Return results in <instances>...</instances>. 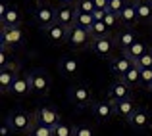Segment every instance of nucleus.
<instances>
[{
    "label": "nucleus",
    "instance_id": "20",
    "mask_svg": "<svg viewBox=\"0 0 152 136\" xmlns=\"http://www.w3.org/2000/svg\"><path fill=\"white\" fill-rule=\"evenodd\" d=\"M114 41H115V46L118 48L125 50V48H129L131 44H135L139 41V35L135 33V29H123L114 37Z\"/></svg>",
    "mask_w": 152,
    "mask_h": 136
},
{
    "label": "nucleus",
    "instance_id": "37",
    "mask_svg": "<svg viewBox=\"0 0 152 136\" xmlns=\"http://www.w3.org/2000/svg\"><path fill=\"white\" fill-rule=\"evenodd\" d=\"M106 12L108 10H94V21H104V17H106Z\"/></svg>",
    "mask_w": 152,
    "mask_h": 136
},
{
    "label": "nucleus",
    "instance_id": "25",
    "mask_svg": "<svg viewBox=\"0 0 152 136\" xmlns=\"http://www.w3.org/2000/svg\"><path fill=\"white\" fill-rule=\"evenodd\" d=\"M91 35H93V38H98V37H112V35H110V27H108L104 21H94V25L91 27Z\"/></svg>",
    "mask_w": 152,
    "mask_h": 136
},
{
    "label": "nucleus",
    "instance_id": "43",
    "mask_svg": "<svg viewBox=\"0 0 152 136\" xmlns=\"http://www.w3.org/2000/svg\"><path fill=\"white\" fill-rule=\"evenodd\" d=\"M133 2H137V0H133Z\"/></svg>",
    "mask_w": 152,
    "mask_h": 136
},
{
    "label": "nucleus",
    "instance_id": "4",
    "mask_svg": "<svg viewBox=\"0 0 152 136\" xmlns=\"http://www.w3.org/2000/svg\"><path fill=\"white\" fill-rule=\"evenodd\" d=\"M27 79H29V85H31V92L37 96H46L52 88V82L50 77L45 69H33L29 73H25Z\"/></svg>",
    "mask_w": 152,
    "mask_h": 136
},
{
    "label": "nucleus",
    "instance_id": "10",
    "mask_svg": "<svg viewBox=\"0 0 152 136\" xmlns=\"http://www.w3.org/2000/svg\"><path fill=\"white\" fill-rule=\"evenodd\" d=\"M33 19L41 29H46V27L54 25L56 23L54 8L48 6V4H37V8L33 10Z\"/></svg>",
    "mask_w": 152,
    "mask_h": 136
},
{
    "label": "nucleus",
    "instance_id": "7",
    "mask_svg": "<svg viewBox=\"0 0 152 136\" xmlns=\"http://www.w3.org/2000/svg\"><path fill=\"white\" fill-rule=\"evenodd\" d=\"M58 71L64 79H73L81 73V61H79V58L73 56V54L62 56L60 61H58Z\"/></svg>",
    "mask_w": 152,
    "mask_h": 136
},
{
    "label": "nucleus",
    "instance_id": "34",
    "mask_svg": "<svg viewBox=\"0 0 152 136\" xmlns=\"http://www.w3.org/2000/svg\"><path fill=\"white\" fill-rule=\"evenodd\" d=\"M104 23H106V25H108V27L112 29L114 25H118V23H119V15L108 10V12H106V17H104Z\"/></svg>",
    "mask_w": 152,
    "mask_h": 136
},
{
    "label": "nucleus",
    "instance_id": "27",
    "mask_svg": "<svg viewBox=\"0 0 152 136\" xmlns=\"http://www.w3.org/2000/svg\"><path fill=\"white\" fill-rule=\"evenodd\" d=\"M29 136H54V130H52L50 127L41 125V123L35 121V125H33V129H31Z\"/></svg>",
    "mask_w": 152,
    "mask_h": 136
},
{
    "label": "nucleus",
    "instance_id": "22",
    "mask_svg": "<svg viewBox=\"0 0 152 136\" xmlns=\"http://www.w3.org/2000/svg\"><path fill=\"white\" fill-rule=\"evenodd\" d=\"M150 48L146 46V42H142V41H137L135 44H131L129 48H125V50H121V54L123 56H127L129 59H133V61H137L139 58H141L142 54H146Z\"/></svg>",
    "mask_w": 152,
    "mask_h": 136
},
{
    "label": "nucleus",
    "instance_id": "19",
    "mask_svg": "<svg viewBox=\"0 0 152 136\" xmlns=\"http://www.w3.org/2000/svg\"><path fill=\"white\" fill-rule=\"evenodd\" d=\"M29 92H31V85H29L27 75H18L15 81H14V85H12L10 90H8V94L15 96V98H25Z\"/></svg>",
    "mask_w": 152,
    "mask_h": 136
},
{
    "label": "nucleus",
    "instance_id": "38",
    "mask_svg": "<svg viewBox=\"0 0 152 136\" xmlns=\"http://www.w3.org/2000/svg\"><path fill=\"white\" fill-rule=\"evenodd\" d=\"M10 130H12V129H10V125H8L6 121L0 125V136H10Z\"/></svg>",
    "mask_w": 152,
    "mask_h": 136
},
{
    "label": "nucleus",
    "instance_id": "6",
    "mask_svg": "<svg viewBox=\"0 0 152 136\" xmlns=\"http://www.w3.org/2000/svg\"><path fill=\"white\" fill-rule=\"evenodd\" d=\"M91 111H93L94 119L98 123H108L110 119L115 117V107L112 100H94V103L91 106Z\"/></svg>",
    "mask_w": 152,
    "mask_h": 136
},
{
    "label": "nucleus",
    "instance_id": "30",
    "mask_svg": "<svg viewBox=\"0 0 152 136\" xmlns=\"http://www.w3.org/2000/svg\"><path fill=\"white\" fill-rule=\"evenodd\" d=\"M52 130H54V136H73V127L67 123H58Z\"/></svg>",
    "mask_w": 152,
    "mask_h": 136
},
{
    "label": "nucleus",
    "instance_id": "24",
    "mask_svg": "<svg viewBox=\"0 0 152 136\" xmlns=\"http://www.w3.org/2000/svg\"><path fill=\"white\" fill-rule=\"evenodd\" d=\"M121 81L125 82V85H129L131 88H139V86H142V85H141V67L133 65V67H131V69L121 77Z\"/></svg>",
    "mask_w": 152,
    "mask_h": 136
},
{
    "label": "nucleus",
    "instance_id": "12",
    "mask_svg": "<svg viewBox=\"0 0 152 136\" xmlns=\"http://www.w3.org/2000/svg\"><path fill=\"white\" fill-rule=\"evenodd\" d=\"M129 125L133 127L135 130H139V132L148 130L150 127H152V115H150V111L146 109V107H137V111L133 113Z\"/></svg>",
    "mask_w": 152,
    "mask_h": 136
},
{
    "label": "nucleus",
    "instance_id": "13",
    "mask_svg": "<svg viewBox=\"0 0 152 136\" xmlns=\"http://www.w3.org/2000/svg\"><path fill=\"white\" fill-rule=\"evenodd\" d=\"M42 33H45L46 41L52 42V44H56V46L66 44V42H67V27L60 25V23H54V25L42 29Z\"/></svg>",
    "mask_w": 152,
    "mask_h": 136
},
{
    "label": "nucleus",
    "instance_id": "5",
    "mask_svg": "<svg viewBox=\"0 0 152 136\" xmlns=\"http://www.w3.org/2000/svg\"><path fill=\"white\" fill-rule=\"evenodd\" d=\"M25 44V35H23L21 27H2L0 31V48H18Z\"/></svg>",
    "mask_w": 152,
    "mask_h": 136
},
{
    "label": "nucleus",
    "instance_id": "31",
    "mask_svg": "<svg viewBox=\"0 0 152 136\" xmlns=\"http://www.w3.org/2000/svg\"><path fill=\"white\" fill-rule=\"evenodd\" d=\"M141 85L146 90L152 88V69H141Z\"/></svg>",
    "mask_w": 152,
    "mask_h": 136
},
{
    "label": "nucleus",
    "instance_id": "11",
    "mask_svg": "<svg viewBox=\"0 0 152 136\" xmlns=\"http://www.w3.org/2000/svg\"><path fill=\"white\" fill-rule=\"evenodd\" d=\"M106 96H108V100H112V102H119V100H133V88H131L129 85H125L121 79H118V81H114L110 86H108Z\"/></svg>",
    "mask_w": 152,
    "mask_h": 136
},
{
    "label": "nucleus",
    "instance_id": "17",
    "mask_svg": "<svg viewBox=\"0 0 152 136\" xmlns=\"http://www.w3.org/2000/svg\"><path fill=\"white\" fill-rule=\"evenodd\" d=\"M114 107H115V117L121 119V121L129 123L133 113L137 111V106L133 103V100H119V102H114Z\"/></svg>",
    "mask_w": 152,
    "mask_h": 136
},
{
    "label": "nucleus",
    "instance_id": "18",
    "mask_svg": "<svg viewBox=\"0 0 152 136\" xmlns=\"http://www.w3.org/2000/svg\"><path fill=\"white\" fill-rule=\"evenodd\" d=\"M119 23H121L125 29H133V27L139 23V15H137L135 2H129L121 12H119Z\"/></svg>",
    "mask_w": 152,
    "mask_h": 136
},
{
    "label": "nucleus",
    "instance_id": "21",
    "mask_svg": "<svg viewBox=\"0 0 152 136\" xmlns=\"http://www.w3.org/2000/svg\"><path fill=\"white\" fill-rule=\"evenodd\" d=\"M135 8H137L139 23H150L152 25V4L148 0H137Z\"/></svg>",
    "mask_w": 152,
    "mask_h": 136
},
{
    "label": "nucleus",
    "instance_id": "9",
    "mask_svg": "<svg viewBox=\"0 0 152 136\" xmlns=\"http://www.w3.org/2000/svg\"><path fill=\"white\" fill-rule=\"evenodd\" d=\"M33 115H35V121H37V123L46 125V127H50V129H54L58 123H62V115H60V111L56 109V107H50V106L39 107Z\"/></svg>",
    "mask_w": 152,
    "mask_h": 136
},
{
    "label": "nucleus",
    "instance_id": "39",
    "mask_svg": "<svg viewBox=\"0 0 152 136\" xmlns=\"http://www.w3.org/2000/svg\"><path fill=\"white\" fill-rule=\"evenodd\" d=\"M8 8H10V4H6V2H0V17H4V15H6Z\"/></svg>",
    "mask_w": 152,
    "mask_h": 136
},
{
    "label": "nucleus",
    "instance_id": "35",
    "mask_svg": "<svg viewBox=\"0 0 152 136\" xmlns=\"http://www.w3.org/2000/svg\"><path fill=\"white\" fill-rule=\"evenodd\" d=\"M94 2V10H108L110 0H93Z\"/></svg>",
    "mask_w": 152,
    "mask_h": 136
},
{
    "label": "nucleus",
    "instance_id": "3",
    "mask_svg": "<svg viewBox=\"0 0 152 136\" xmlns=\"http://www.w3.org/2000/svg\"><path fill=\"white\" fill-rule=\"evenodd\" d=\"M91 42H93V35H91L89 29L77 25V23L67 27V44L71 48H75V50L91 48Z\"/></svg>",
    "mask_w": 152,
    "mask_h": 136
},
{
    "label": "nucleus",
    "instance_id": "28",
    "mask_svg": "<svg viewBox=\"0 0 152 136\" xmlns=\"http://www.w3.org/2000/svg\"><path fill=\"white\" fill-rule=\"evenodd\" d=\"M77 12H85V14H94V2L93 0H77L73 4Z\"/></svg>",
    "mask_w": 152,
    "mask_h": 136
},
{
    "label": "nucleus",
    "instance_id": "26",
    "mask_svg": "<svg viewBox=\"0 0 152 136\" xmlns=\"http://www.w3.org/2000/svg\"><path fill=\"white\" fill-rule=\"evenodd\" d=\"M75 23L91 31V27L94 25V15L93 14H85V12H77V15H75Z\"/></svg>",
    "mask_w": 152,
    "mask_h": 136
},
{
    "label": "nucleus",
    "instance_id": "15",
    "mask_svg": "<svg viewBox=\"0 0 152 136\" xmlns=\"http://www.w3.org/2000/svg\"><path fill=\"white\" fill-rule=\"evenodd\" d=\"M133 65H135V61L129 59L127 56H123V54L114 56V58L110 59V71H112V75H115L118 79H121Z\"/></svg>",
    "mask_w": 152,
    "mask_h": 136
},
{
    "label": "nucleus",
    "instance_id": "33",
    "mask_svg": "<svg viewBox=\"0 0 152 136\" xmlns=\"http://www.w3.org/2000/svg\"><path fill=\"white\" fill-rule=\"evenodd\" d=\"M127 4H129V2H127V0H110V6H108V10H110V12H114V14H118V15H119V12H121L123 8L127 6Z\"/></svg>",
    "mask_w": 152,
    "mask_h": 136
},
{
    "label": "nucleus",
    "instance_id": "2",
    "mask_svg": "<svg viewBox=\"0 0 152 136\" xmlns=\"http://www.w3.org/2000/svg\"><path fill=\"white\" fill-rule=\"evenodd\" d=\"M6 123L10 125V129L14 130V132L29 134L31 129H33V125H35V115L18 109V111H12L10 115H6Z\"/></svg>",
    "mask_w": 152,
    "mask_h": 136
},
{
    "label": "nucleus",
    "instance_id": "44",
    "mask_svg": "<svg viewBox=\"0 0 152 136\" xmlns=\"http://www.w3.org/2000/svg\"><path fill=\"white\" fill-rule=\"evenodd\" d=\"M150 92H152V88H150Z\"/></svg>",
    "mask_w": 152,
    "mask_h": 136
},
{
    "label": "nucleus",
    "instance_id": "1",
    "mask_svg": "<svg viewBox=\"0 0 152 136\" xmlns=\"http://www.w3.org/2000/svg\"><path fill=\"white\" fill-rule=\"evenodd\" d=\"M67 98L69 102L73 103L75 107L79 109H87L94 103V94H93V88L85 82H79V85H71L69 90H67Z\"/></svg>",
    "mask_w": 152,
    "mask_h": 136
},
{
    "label": "nucleus",
    "instance_id": "40",
    "mask_svg": "<svg viewBox=\"0 0 152 136\" xmlns=\"http://www.w3.org/2000/svg\"><path fill=\"white\" fill-rule=\"evenodd\" d=\"M75 2H77V0H60V4H69V6H73Z\"/></svg>",
    "mask_w": 152,
    "mask_h": 136
},
{
    "label": "nucleus",
    "instance_id": "16",
    "mask_svg": "<svg viewBox=\"0 0 152 136\" xmlns=\"http://www.w3.org/2000/svg\"><path fill=\"white\" fill-rule=\"evenodd\" d=\"M18 69H15L14 63H8L6 67H0V92L2 94H8L10 86L14 85L15 77H18Z\"/></svg>",
    "mask_w": 152,
    "mask_h": 136
},
{
    "label": "nucleus",
    "instance_id": "8",
    "mask_svg": "<svg viewBox=\"0 0 152 136\" xmlns=\"http://www.w3.org/2000/svg\"><path fill=\"white\" fill-rule=\"evenodd\" d=\"M114 48H115L114 37H98V38H93V42H91L93 54H96L98 58H102V59H112Z\"/></svg>",
    "mask_w": 152,
    "mask_h": 136
},
{
    "label": "nucleus",
    "instance_id": "36",
    "mask_svg": "<svg viewBox=\"0 0 152 136\" xmlns=\"http://www.w3.org/2000/svg\"><path fill=\"white\" fill-rule=\"evenodd\" d=\"M8 52L6 48H0V67H6L8 65Z\"/></svg>",
    "mask_w": 152,
    "mask_h": 136
},
{
    "label": "nucleus",
    "instance_id": "41",
    "mask_svg": "<svg viewBox=\"0 0 152 136\" xmlns=\"http://www.w3.org/2000/svg\"><path fill=\"white\" fill-rule=\"evenodd\" d=\"M46 2V0H37V4H45Z\"/></svg>",
    "mask_w": 152,
    "mask_h": 136
},
{
    "label": "nucleus",
    "instance_id": "23",
    "mask_svg": "<svg viewBox=\"0 0 152 136\" xmlns=\"http://www.w3.org/2000/svg\"><path fill=\"white\" fill-rule=\"evenodd\" d=\"M0 23H2V27H19L21 25V14H19V10L15 6H10L6 15L0 17Z\"/></svg>",
    "mask_w": 152,
    "mask_h": 136
},
{
    "label": "nucleus",
    "instance_id": "32",
    "mask_svg": "<svg viewBox=\"0 0 152 136\" xmlns=\"http://www.w3.org/2000/svg\"><path fill=\"white\" fill-rule=\"evenodd\" d=\"M73 136H94V130L87 125H77L73 127Z\"/></svg>",
    "mask_w": 152,
    "mask_h": 136
},
{
    "label": "nucleus",
    "instance_id": "14",
    "mask_svg": "<svg viewBox=\"0 0 152 136\" xmlns=\"http://www.w3.org/2000/svg\"><path fill=\"white\" fill-rule=\"evenodd\" d=\"M54 14H56V23H60L64 27H69L75 23L77 10H75V6H69V4H60V6L54 8Z\"/></svg>",
    "mask_w": 152,
    "mask_h": 136
},
{
    "label": "nucleus",
    "instance_id": "29",
    "mask_svg": "<svg viewBox=\"0 0 152 136\" xmlns=\"http://www.w3.org/2000/svg\"><path fill=\"white\" fill-rule=\"evenodd\" d=\"M135 65L141 67V69H152V48L146 52V54H142L137 61H135Z\"/></svg>",
    "mask_w": 152,
    "mask_h": 136
},
{
    "label": "nucleus",
    "instance_id": "42",
    "mask_svg": "<svg viewBox=\"0 0 152 136\" xmlns=\"http://www.w3.org/2000/svg\"><path fill=\"white\" fill-rule=\"evenodd\" d=\"M148 2H150V4H152V0H148Z\"/></svg>",
    "mask_w": 152,
    "mask_h": 136
}]
</instances>
